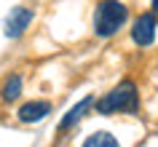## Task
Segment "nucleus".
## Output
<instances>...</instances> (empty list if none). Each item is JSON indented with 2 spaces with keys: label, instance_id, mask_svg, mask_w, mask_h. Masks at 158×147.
<instances>
[{
  "label": "nucleus",
  "instance_id": "f257e3e1",
  "mask_svg": "<svg viewBox=\"0 0 158 147\" xmlns=\"http://www.w3.org/2000/svg\"><path fill=\"white\" fill-rule=\"evenodd\" d=\"M129 8L118 0H102L94 11V32L99 38H113V35L126 24Z\"/></svg>",
  "mask_w": 158,
  "mask_h": 147
},
{
  "label": "nucleus",
  "instance_id": "f03ea898",
  "mask_svg": "<svg viewBox=\"0 0 158 147\" xmlns=\"http://www.w3.org/2000/svg\"><path fill=\"white\" fill-rule=\"evenodd\" d=\"M139 104V96H137V86L131 80L118 83L113 91H107L102 99H97V110L102 115H115V112H134Z\"/></svg>",
  "mask_w": 158,
  "mask_h": 147
},
{
  "label": "nucleus",
  "instance_id": "7ed1b4c3",
  "mask_svg": "<svg viewBox=\"0 0 158 147\" xmlns=\"http://www.w3.org/2000/svg\"><path fill=\"white\" fill-rule=\"evenodd\" d=\"M131 40L137 43L139 48L153 46V40H156V16H153V14L137 16V22H134V27H131Z\"/></svg>",
  "mask_w": 158,
  "mask_h": 147
},
{
  "label": "nucleus",
  "instance_id": "20e7f679",
  "mask_svg": "<svg viewBox=\"0 0 158 147\" xmlns=\"http://www.w3.org/2000/svg\"><path fill=\"white\" fill-rule=\"evenodd\" d=\"M32 19H35L32 8H24V6L14 8L8 14V19H6V38H22L24 30L32 24Z\"/></svg>",
  "mask_w": 158,
  "mask_h": 147
},
{
  "label": "nucleus",
  "instance_id": "39448f33",
  "mask_svg": "<svg viewBox=\"0 0 158 147\" xmlns=\"http://www.w3.org/2000/svg\"><path fill=\"white\" fill-rule=\"evenodd\" d=\"M48 112H51L48 102H27V104L19 107L16 115H19V120H22V123H38V120H43Z\"/></svg>",
  "mask_w": 158,
  "mask_h": 147
},
{
  "label": "nucleus",
  "instance_id": "423d86ee",
  "mask_svg": "<svg viewBox=\"0 0 158 147\" xmlns=\"http://www.w3.org/2000/svg\"><path fill=\"white\" fill-rule=\"evenodd\" d=\"M94 102H97V99L91 96V94H89V96H83L81 99V102H78V104L73 107V110H70V112L64 115V118H62V123H59V131H67V129H73L75 123L81 120V118H83L86 112H89V110H91V104Z\"/></svg>",
  "mask_w": 158,
  "mask_h": 147
},
{
  "label": "nucleus",
  "instance_id": "0eeeda50",
  "mask_svg": "<svg viewBox=\"0 0 158 147\" xmlns=\"http://www.w3.org/2000/svg\"><path fill=\"white\" fill-rule=\"evenodd\" d=\"M83 147H121V145H118V139L113 137V134L97 131V134H91V137L83 142Z\"/></svg>",
  "mask_w": 158,
  "mask_h": 147
},
{
  "label": "nucleus",
  "instance_id": "6e6552de",
  "mask_svg": "<svg viewBox=\"0 0 158 147\" xmlns=\"http://www.w3.org/2000/svg\"><path fill=\"white\" fill-rule=\"evenodd\" d=\"M19 94H22V78L19 75H11L8 80L3 83V99L6 102H16Z\"/></svg>",
  "mask_w": 158,
  "mask_h": 147
},
{
  "label": "nucleus",
  "instance_id": "1a4fd4ad",
  "mask_svg": "<svg viewBox=\"0 0 158 147\" xmlns=\"http://www.w3.org/2000/svg\"><path fill=\"white\" fill-rule=\"evenodd\" d=\"M153 14H158V0H153Z\"/></svg>",
  "mask_w": 158,
  "mask_h": 147
}]
</instances>
